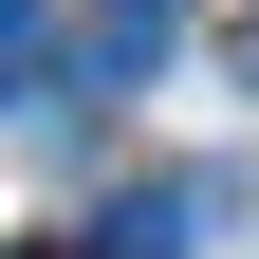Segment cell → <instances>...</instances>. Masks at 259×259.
Segmentation results:
<instances>
[{"mask_svg":"<svg viewBox=\"0 0 259 259\" xmlns=\"http://www.w3.org/2000/svg\"><path fill=\"white\" fill-rule=\"evenodd\" d=\"M241 74H259V19H241Z\"/></svg>","mask_w":259,"mask_h":259,"instance_id":"2","label":"cell"},{"mask_svg":"<svg viewBox=\"0 0 259 259\" xmlns=\"http://www.w3.org/2000/svg\"><path fill=\"white\" fill-rule=\"evenodd\" d=\"M167 19H185V0H167Z\"/></svg>","mask_w":259,"mask_h":259,"instance_id":"3","label":"cell"},{"mask_svg":"<svg viewBox=\"0 0 259 259\" xmlns=\"http://www.w3.org/2000/svg\"><path fill=\"white\" fill-rule=\"evenodd\" d=\"M148 56H167V0H111V19H93V37H74V93H130V74H148Z\"/></svg>","mask_w":259,"mask_h":259,"instance_id":"1","label":"cell"}]
</instances>
